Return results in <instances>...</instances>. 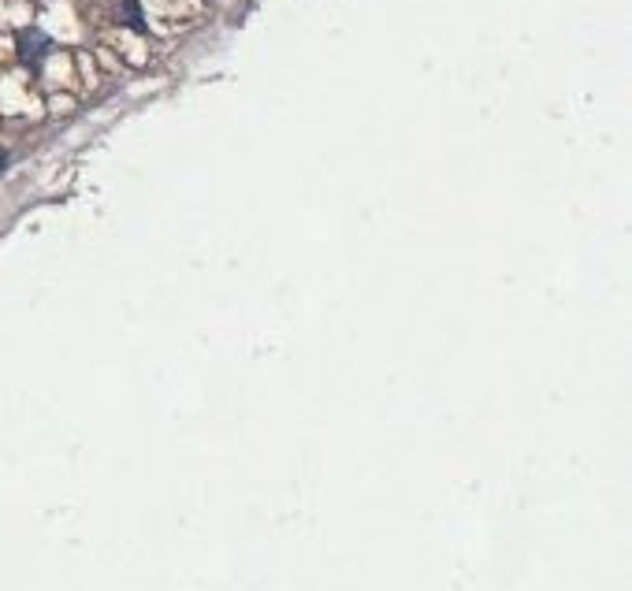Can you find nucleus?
<instances>
[{"instance_id":"f257e3e1","label":"nucleus","mask_w":632,"mask_h":591,"mask_svg":"<svg viewBox=\"0 0 632 591\" xmlns=\"http://www.w3.org/2000/svg\"><path fill=\"white\" fill-rule=\"evenodd\" d=\"M4 164H8V153H4V149H0V168H4Z\"/></svg>"}]
</instances>
